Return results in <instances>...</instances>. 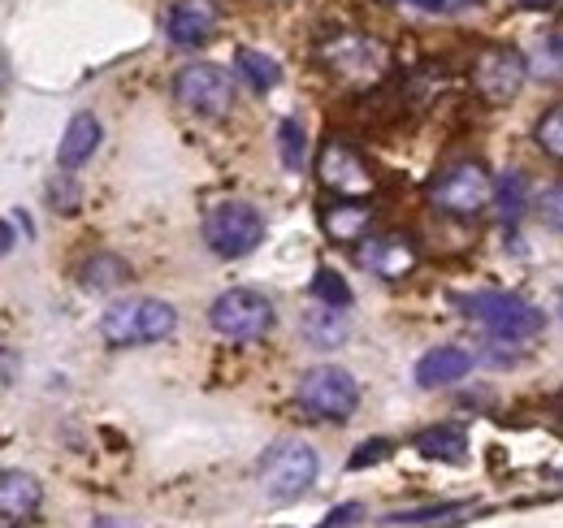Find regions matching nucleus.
<instances>
[{"label": "nucleus", "mask_w": 563, "mask_h": 528, "mask_svg": "<svg viewBox=\"0 0 563 528\" xmlns=\"http://www.w3.org/2000/svg\"><path fill=\"white\" fill-rule=\"evenodd\" d=\"M455 304H460V312H464L468 321H477V326L490 333V338H498V342H529V338H538L542 326H547V317H542L529 299L507 295V290L460 295Z\"/></svg>", "instance_id": "nucleus-1"}, {"label": "nucleus", "mask_w": 563, "mask_h": 528, "mask_svg": "<svg viewBox=\"0 0 563 528\" xmlns=\"http://www.w3.org/2000/svg\"><path fill=\"white\" fill-rule=\"evenodd\" d=\"M178 330V312L165 304V299H118L104 308L100 317V333L109 346H147V342H161Z\"/></svg>", "instance_id": "nucleus-2"}, {"label": "nucleus", "mask_w": 563, "mask_h": 528, "mask_svg": "<svg viewBox=\"0 0 563 528\" xmlns=\"http://www.w3.org/2000/svg\"><path fill=\"white\" fill-rule=\"evenodd\" d=\"M429 199H433L438 212H446L455 221H473V217H482L490 208L494 178L486 174L482 161H455L429 183Z\"/></svg>", "instance_id": "nucleus-3"}, {"label": "nucleus", "mask_w": 563, "mask_h": 528, "mask_svg": "<svg viewBox=\"0 0 563 528\" xmlns=\"http://www.w3.org/2000/svg\"><path fill=\"white\" fill-rule=\"evenodd\" d=\"M295 398H299V407L312 420L343 425V420H352V411L360 407V382H355L347 369H339V364H317V369H308L299 377Z\"/></svg>", "instance_id": "nucleus-4"}, {"label": "nucleus", "mask_w": 563, "mask_h": 528, "mask_svg": "<svg viewBox=\"0 0 563 528\" xmlns=\"http://www.w3.org/2000/svg\"><path fill=\"white\" fill-rule=\"evenodd\" d=\"M261 239H265V217L247 199H221L205 217V243L225 261H239V256L256 252Z\"/></svg>", "instance_id": "nucleus-5"}, {"label": "nucleus", "mask_w": 563, "mask_h": 528, "mask_svg": "<svg viewBox=\"0 0 563 528\" xmlns=\"http://www.w3.org/2000/svg\"><path fill=\"white\" fill-rule=\"evenodd\" d=\"M317 451L308 447V442H299V438H282L274 442L269 451H265V460H261V490L269 494V498H278V503H290V498H299V494H308L312 490V481H317Z\"/></svg>", "instance_id": "nucleus-6"}, {"label": "nucleus", "mask_w": 563, "mask_h": 528, "mask_svg": "<svg viewBox=\"0 0 563 528\" xmlns=\"http://www.w3.org/2000/svg\"><path fill=\"white\" fill-rule=\"evenodd\" d=\"M209 321L212 330L230 338V342H261L274 330V304L252 286H234V290L212 299Z\"/></svg>", "instance_id": "nucleus-7"}, {"label": "nucleus", "mask_w": 563, "mask_h": 528, "mask_svg": "<svg viewBox=\"0 0 563 528\" xmlns=\"http://www.w3.org/2000/svg\"><path fill=\"white\" fill-rule=\"evenodd\" d=\"M174 100L200 118H225L234 105V87L230 74L212 62H191L174 74Z\"/></svg>", "instance_id": "nucleus-8"}, {"label": "nucleus", "mask_w": 563, "mask_h": 528, "mask_svg": "<svg viewBox=\"0 0 563 528\" xmlns=\"http://www.w3.org/2000/svg\"><path fill=\"white\" fill-rule=\"evenodd\" d=\"M317 178H321V187L334 199H364L377 191L373 165L355 152L352 143H343V139H330V143L321 147V156H317Z\"/></svg>", "instance_id": "nucleus-9"}, {"label": "nucleus", "mask_w": 563, "mask_h": 528, "mask_svg": "<svg viewBox=\"0 0 563 528\" xmlns=\"http://www.w3.org/2000/svg\"><path fill=\"white\" fill-rule=\"evenodd\" d=\"M321 62H325L330 74H339L347 82H373V78H382V69H386L390 57H386V48L373 35L339 31V35H330L321 44Z\"/></svg>", "instance_id": "nucleus-10"}, {"label": "nucleus", "mask_w": 563, "mask_h": 528, "mask_svg": "<svg viewBox=\"0 0 563 528\" xmlns=\"http://www.w3.org/2000/svg\"><path fill=\"white\" fill-rule=\"evenodd\" d=\"M525 78H529V62H525V53H516V48H486V53L473 62V87L482 91L486 105H507V100H516L520 87H525Z\"/></svg>", "instance_id": "nucleus-11"}, {"label": "nucleus", "mask_w": 563, "mask_h": 528, "mask_svg": "<svg viewBox=\"0 0 563 528\" xmlns=\"http://www.w3.org/2000/svg\"><path fill=\"white\" fill-rule=\"evenodd\" d=\"M360 264H364L373 277L399 282V277H408V273L421 264V252H417V243H412L408 234L386 230V234H368V239L360 243Z\"/></svg>", "instance_id": "nucleus-12"}, {"label": "nucleus", "mask_w": 563, "mask_h": 528, "mask_svg": "<svg viewBox=\"0 0 563 528\" xmlns=\"http://www.w3.org/2000/svg\"><path fill=\"white\" fill-rule=\"evenodd\" d=\"M217 18H221L217 0H174L169 13H165V35L178 48H196V44L212 40Z\"/></svg>", "instance_id": "nucleus-13"}, {"label": "nucleus", "mask_w": 563, "mask_h": 528, "mask_svg": "<svg viewBox=\"0 0 563 528\" xmlns=\"http://www.w3.org/2000/svg\"><path fill=\"white\" fill-rule=\"evenodd\" d=\"M473 373V351L464 346H433L429 355H421L417 364V382L424 391H438V386H455Z\"/></svg>", "instance_id": "nucleus-14"}, {"label": "nucleus", "mask_w": 563, "mask_h": 528, "mask_svg": "<svg viewBox=\"0 0 563 528\" xmlns=\"http://www.w3.org/2000/svg\"><path fill=\"white\" fill-rule=\"evenodd\" d=\"M40 503H44V485H40L31 472L9 468V472L0 476V512H4V520H9V525H13V520L35 516V512H40Z\"/></svg>", "instance_id": "nucleus-15"}, {"label": "nucleus", "mask_w": 563, "mask_h": 528, "mask_svg": "<svg viewBox=\"0 0 563 528\" xmlns=\"http://www.w3.org/2000/svg\"><path fill=\"white\" fill-rule=\"evenodd\" d=\"M96 147H100V122L91 113H74L66 134H62V143H57V165L62 169H78V165H87L96 156Z\"/></svg>", "instance_id": "nucleus-16"}, {"label": "nucleus", "mask_w": 563, "mask_h": 528, "mask_svg": "<svg viewBox=\"0 0 563 528\" xmlns=\"http://www.w3.org/2000/svg\"><path fill=\"white\" fill-rule=\"evenodd\" d=\"M325 230L334 243H364L368 239V226H373V208H364L360 199H339L321 212Z\"/></svg>", "instance_id": "nucleus-17"}, {"label": "nucleus", "mask_w": 563, "mask_h": 528, "mask_svg": "<svg viewBox=\"0 0 563 528\" xmlns=\"http://www.w3.org/2000/svg\"><path fill=\"white\" fill-rule=\"evenodd\" d=\"M303 338H308V346H321V351H330V346H339L352 326H347V312L343 308H330V304H321V308H312L308 317H303Z\"/></svg>", "instance_id": "nucleus-18"}, {"label": "nucleus", "mask_w": 563, "mask_h": 528, "mask_svg": "<svg viewBox=\"0 0 563 528\" xmlns=\"http://www.w3.org/2000/svg\"><path fill=\"white\" fill-rule=\"evenodd\" d=\"M412 447L421 451L424 460L460 463L464 460V451H468V438H464V429H460V425H433V429L417 433V442H412Z\"/></svg>", "instance_id": "nucleus-19"}, {"label": "nucleus", "mask_w": 563, "mask_h": 528, "mask_svg": "<svg viewBox=\"0 0 563 528\" xmlns=\"http://www.w3.org/2000/svg\"><path fill=\"white\" fill-rule=\"evenodd\" d=\"M234 69H239V78H243L256 96L274 91V87L282 82V66L274 62V57L256 53V48H239V53H234Z\"/></svg>", "instance_id": "nucleus-20"}, {"label": "nucleus", "mask_w": 563, "mask_h": 528, "mask_svg": "<svg viewBox=\"0 0 563 528\" xmlns=\"http://www.w3.org/2000/svg\"><path fill=\"white\" fill-rule=\"evenodd\" d=\"M131 277V264L113 252H96L91 261L82 264V286L87 290H118Z\"/></svg>", "instance_id": "nucleus-21"}, {"label": "nucleus", "mask_w": 563, "mask_h": 528, "mask_svg": "<svg viewBox=\"0 0 563 528\" xmlns=\"http://www.w3.org/2000/svg\"><path fill=\"white\" fill-rule=\"evenodd\" d=\"M494 204H498L503 221H520L525 208H529V183H525V174H503L494 183Z\"/></svg>", "instance_id": "nucleus-22"}, {"label": "nucleus", "mask_w": 563, "mask_h": 528, "mask_svg": "<svg viewBox=\"0 0 563 528\" xmlns=\"http://www.w3.org/2000/svg\"><path fill=\"white\" fill-rule=\"evenodd\" d=\"M525 62H529V74H538V78H563V35L533 40V48L525 53Z\"/></svg>", "instance_id": "nucleus-23"}, {"label": "nucleus", "mask_w": 563, "mask_h": 528, "mask_svg": "<svg viewBox=\"0 0 563 528\" xmlns=\"http://www.w3.org/2000/svg\"><path fill=\"white\" fill-rule=\"evenodd\" d=\"M278 152H282V165L290 169V174H299L303 169V156H308V134L303 127L295 122V118H286L278 127Z\"/></svg>", "instance_id": "nucleus-24"}, {"label": "nucleus", "mask_w": 563, "mask_h": 528, "mask_svg": "<svg viewBox=\"0 0 563 528\" xmlns=\"http://www.w3.org/2000/svg\"><path fill=\"white\" fill-rule=\"evenodd\" d=\"M312 295H317L321 304H330V308H352V286H347V277H343L339 268H317Z\"/></svg>", "instance_id": "nucleus-25"}, {"label": "nucleus", "mask_w": 563, "mask_h": 528, "mask_svg": "<svg viewBox=\"0 0 563 528\" xmlns=\"http://www.w3.org/2000/svg\"><path fill=\"white\" fill-rule=\"evenodd\" d=\"M533 139H538V147H542L547 156L563 161V105H555V109L542 113V122H538Z\"/></svg>", "instance_id": "nucleus-26"}, {"label": "nucleus", "mask_w": 563, "mask_h": 528, "mask_svg": "<svg viewBox=\"0 0 563 528\" xmlns=\"http://www.w3.org/2000/svg\"><path fill=\"white\" fill-rule=\"evenodd\" d=\"M538 217H542L551 230H563V178L542 191V199H538Z\"/></svg>", "instance_id": "nucleus-27"}, {"label": "nucleus", "mask_w": 563, "mask_h": 528, "mask_svg": "<svg viewBox=\"0 0 563 528\" xmlns=\"http://www.w3.org/2000/svg\"><path fill=\"white\" fill-rule=\"evenodd\" d=\"M460 512H473V507H468V503H451V507H438V512H433V507H429V512H399V516H386V525H424V520H433V516L442 520V516H460Z\"/></svg>", "instance_id": "nucleus-28"}, {"label": "nucleus", "mask_w": 563, "mask_h": 528, "mask_svg": "<svg viewBox=\"0 0 563 528\" xmlns=\"http://www.w3.org/2000/svg\"><path fill=\"white\" fill-rule=\"evenodd\" d=\"M18 230L31 239V221H26L22 212H9V217H4V234H0V248H4V256L18 248Z\"/></svg>", "instance_id": "nucleus-29"}, {"label": "nucleus", "mask_w": 563, "mask_h": 528, "mask_svg": "<svg viewBox=\"0 0 563 528\" xmlns=\"http://www.w3.org/2000/svg\"><path fill=\"white\" fill-rule=\"evenodd\" d=\"M386 455H390V442H382V438H377V442H364V447H360V451L352 455V468H368V463H382Z\"/></svg>", "instance_id": "nucleus-30"}, {"label": "nucleus", "mask_w": 563, "mask_h": 528, "mask_svg": "<svg viewBox=\"0 0 563 528\" xmlns=\"http://www.w3.org/2000/svg\"><path fill=\"white\" fill-rule=\"evenodd\" d=\"M360 516H364V507H360V503H343V507H334V512L325 516V525L321 528H352Z\"/></svg>", "instance_id": "nucleus-31"}, {"label": "nucleus", "mask_w": 563, "mask_h": 528, "mask_svg": "<svg viewBox=\"0 0 563 528\" xmlns=\"http://www.w3.org/2000/svg\"><path fill=\"white\" fill-rule=\"evenodd\" d=\"M91 528H131L126 520H113V516H100V520H91Z\"/></svg>", "instance_id": "nucleus-32"}, {"label": "nucleus", "mask_w": 563, "mask_h": 528, "mask_svg": "<svg viewBox=\"0 0 563 528\" xmlns=\"http://www.w3.org/2000/svg\"><path fill=\"white\" fill-rule=\"evenodd\" d=\"M529 9H551V4H560V0H525Z\"/></svg>", "instance_id": "nucleus-33"}, {"label": "nucleus", "mask_w": 563, "mask_h": 528, "mask_svg": "<svg viewBox=\"0 0 563 528\" xmlns=\"http://www.w3.org/2000/svg\"><path fill=\"white\" fill-rule=\"evenodd\" d=\"M412 4H421V9H429V13H438V0H412Z\"/></svg>", "instance_id": "nucleus-34"}, {"label": "nucleus", "mask_w": 563, "mask_h": 528, "mask_svg": "<svg viewBox=\"0 0 563 528\" xmlns=\"http://www.w3.org/2000/svg\"><path fill=\"white\" fill-rule=\"evenodd\" d=\"M555 407H560V416H563V395H560V398H555Z\"/></svg>", "instance_id": "nucleus-35"}, {"label": "nucleus", "mask_w": 563, "mask_h": 528, "mask_svg": "<svg viewBox=\"0 0 563 528\" xmlns=\"http://www.w3.org/2000/svg\"><path fill=\"white\" fill-rule=\"evenodd\" d=\"M560 317H563V295H560Z\"/></svg>", "instance_id": "nucleus-36"}]
</instances>
